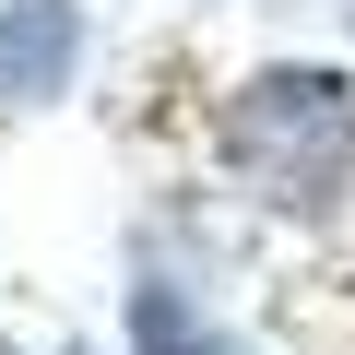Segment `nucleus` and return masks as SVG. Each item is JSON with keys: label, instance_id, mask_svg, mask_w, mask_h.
Returning a JSON list of instances; mask_svg holds the SVG:
<instances>
[{"label": "nucleus", "instance_id": "obj_1", "mask_svg": "<svg viewBox=\"0 0 355 355\" xmlns=\"http://www.w3.org/2000/svg\"><path fill=\"white\" fill-rule=\"evenodd\" d=\"M225 166L284 214H331L355 202V83L343 71H249L225 107Z\"/></svg>", "mask_w": 355, "mask_h": 355}, {"label": "nucleus", "instance_id": "obj_2", "mask_svg": "<svg viewBox=\"0 0 355 355\" xmlns=\"http://www.w3.org/2000/svg\"><path fill=\"white\" fill-rule=\"evenodd\" d=\"M71 60H83V12L71 0H12V12H0V71H12V95H71Z\"/></svg>", "mask_w": 355, "mask_h": 355}, {"label": "nucleus", "instance_id": "obj_3", "mask_svg": "<svg viewBox=\"0 0 355 355\" xmlns=\"http://www.w3.org/2000/svg\"><path fill=\"white\" fill-rule=\"evenodd\" d=\"M130 355H237L178 284H130Z\"/></svg>", "mask_w": 355, "mask_h": 355}, {"label": "nucleus", "instance_id": "obj_4", "mask_svg": "<svg viewBox=\"0 0 355 355\" xmlns=\"http://www.w3.org/2000/svg\"><path fill=\"white\" fill-rule=\"evenodd\" d=\"M0 355H12V343H0Z\"/></svg>", "mask_w": 355, "mask_h": 355}]
</instances>
